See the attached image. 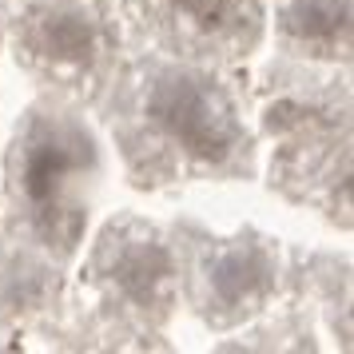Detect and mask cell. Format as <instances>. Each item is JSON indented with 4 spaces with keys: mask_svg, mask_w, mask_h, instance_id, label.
<instances>
[{
    "mask_svg": "<svg viewBox=\"0 0 354 354\" xmlns=\"http://www.w3.org/2000/svg\"><path fill=\"white\" fill-rule=\"evenodd\" d=\"M68 167H72V156L60 144H36L28 151V163H24V192H28V199L48 203L56 195V187H60V179L68 176Z\"/></svg>",
    "mask_w": 354,
    "mask_h": 354,
    "instance_id": "cell-3",
    "label": "cell"
},
{
    "mask_svg": "<svg viewBox=\"0 0 354 354\" xmlns=\"http://www.w3.org/2000/svg\"><path fill=\"white\" fill-rule=\"evenodd\" d=\"M151 112L199 160H223L231 147V120L223 104L195 80H167L151 100Z\"/></svg>",
    "mask_w": 354,
    "mask_h": 354,
    "instance_id": "cell-1",
    "label": "cell"
},
{
    "mask_svg": "<svg viewBox=\"0 0 354 354\" xmlns=\"http://www.w3.org/2000/svg\"><path fill=\"white\" fill-rule=\"evenodd\" d=\"M163 274H167L163 251L147 247V251H136V255H128L120 263V287L128 290V295H136V299H151V290H156V283H160Z\"/></svg>",
    "mask_w": 354,
    "mask_h": 354,
    "instance_id": "cell-6",
    "label": "cell"
},
{
    "mask_svg": "<svg viewBox=\"0 0 354 354\" xmlns=\"http://www.w3.org/2000/svg\"><path fill=\"white\" fill-rule=\"evenodd\" d=\"M259 279H263V267L255 263V255H243V251L223 255L215 263V274H211V283H215L223 303H239L243 295H251L259 287Z\"/></svg>",
    "mask_w": 354,
    "mask_h": 354,
    "instance_id": "cell-4",
    "label": "cell"
},
{
    "mask_svg": "<svg viewBox=\"0 0 354 354\" xmlns=\"http://www.w3.org/2000/svg\"><path fill=\"white\" fill-rule=\"evenodd\" d=\"M44 48L60 60H84L92 48V28L88 20L68 12V17H52L44 20Z\"/></svg>",
    "mask_w": 354,
    "mask_h": 354,
    "instance_id": "cell-5",
    "label": "cell"
},
{
    "mask_svg": "<svg viewBox=\"0 0 354 354\" xmlns=\"http://www.w3.org/2000/svg\"><path fill=\"white\" fill-rule=\"evenodd\" d=\"M346 0H295L287 12V28L303 40H335L346 28Z\"/></svg>",
    "mask_w": 354,
    "mask_h": 354,
    "instance_id": "cell-2",
    "label": "cell"
},
{
    "mask_svg": "<svg viewBox=\"0 0 354 354\" xmlns=\"http://www.w3.org/2000/svg\"><path fill=\"white\" fill-rule=\"evenodd\" d=\"M179 8H183L192 20H199L203 28H211V24H219V20H223L227 0H179Z\"/></svg>",
    "mask_w": 354,
    "mask_h": 354,
    "instance_id": "cell-7",
    "label": "cell"
}]
</instances>
